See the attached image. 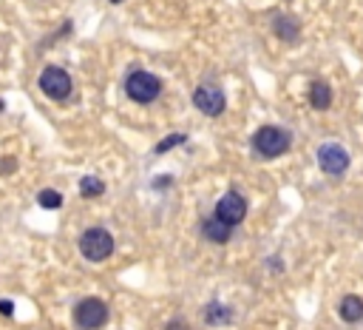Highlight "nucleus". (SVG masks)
<instances>
[{"label": "nucleus", "mask_w": 363, "mask_h": 330, "mask_svg": "<svg viewBox=\"0 0 363 330\" xmlns=\"http://www.w3.org/2000/svg\"><path fill=\"white\" fill-rule=\"evenodd\" d=\"M253 151L261 159H276V157L290 151V134L279 126H261L253 134Z\"/></svg>", "instance_id": "obj_1"}, {"label": "nucleus", "mask_w": 363, "mask_h": 330, "mask_svg": "<svg viewBox=\"0 0 363 330\" xmlns=\"http://www.w3.org/2000/svg\"><path fill=\"white\" fill-rule=\"evenodd\" d=\"M125 94H128L133 103L148 106V103H154V100L162 94V80H159L156 74H151V71L136 69V71H131L128 80H125Z\"/></svg>", "instance_id": "obj_2"}, {"label": "nucleus", "mask_w": 363, "mask_h": 330, "mask_svg": "<svg viewBox=\"0 0 363 330\" xmlns=\"http://www.w3.org/2000/svg\"><path fill=\"white\" fill-rule=\"evenodd\" d=\"M80 254L88 262H103L114 254V236L105 228H88L80 236Z\"/></svg>", "instance_id": "obj_3"}, {"label": "nucleus", "mask_w": 363, "mask_h": 330, "mask_svg": "<svg viewBox=\"0 0 363 330\" xmlns=\"http://www.w3.org/2000/svg\"><path fill=\"white\" fill-rule=\"evenodd\" d=\"M108 322V305L100 296H85L74 305V324L80 330H100Z\"/></svg>", "instance_id": "obj_4"}, {"label": "nucleus", "mask_w": 363, "mask_h": 330, "mask_svg": "<svg viewBox=\"0 0 363 330\" xmlns=\"http://www.w3.org/2000/svg\"><path fill=\"white\" fill-rule=\"evenodd\" d=\"M74 89V82H71V74L60 66H45L43 74H40V92L45 97H52V100H66Z\"/></svg>", "instance_id": "obj_5"}, {"label": "nucleus", "mask_w": 363, "mask_h": 330, "mask_svg": "<svg viewBox=\"0 0 363 330\" xmlns=\"http://www.w3.org/2000/svg\"><path fill=\"white\" fill-rule=\"evenodd\" d=\"M213 217L221 220L224 225L236 228V225L244 222V217H247V199H244L239 191H227V194L216 202V214H213Z\"/></svg>", "instance_id": "obj_6"}, {"label": "nucleus", "mask_w": 363, "mask_h": 330, "mask_svg": "<svg viewBox=\"0 0 363 330\" xmlns=\"http://www.w3.org/2000/svg\"><path fill=\"white\" fill-rule=\"evenodd\" d=\"M318 165H321L324 174L341 177V174H346V168H349V154H346V148L338 145V143H324L321 148H318Z\"/></svg>", "instance_id": "obj_7"}, {"label": "nucleus", "mask_w": 363, "mask_h": 330, "mask_svg": "<svg viewBox=\"0 0 363 330\" xmlns=\"http://www.w3.org/2000/svg\"><path fill=\"white\" fill-rule=\"evenodd\" d=\"M193 106H196L202 114H207V117H218V114L227 108V97H224V92L216 89V86H199V89L193 92Z\"/></svg>", "instance_id": "obj_8"}, {"label": "nucleus", "mask_w": 363, "mask_h": 330, "mask_svg": "<svg viewBox=\"0 0 363 330\" xmlns=\"http://www.w3.org/2000/svg\"><path fill=\"white\" fill-rule=\"evenodd\" d=\"M272 29H276V34L284 40V43H295V40L301 37V23L292 15H279L276 20H272Z\"/></svg>", "instance_id": "obj_9"}, {"label": "nucleus", "mask_w": 363, "mask_h": 330, "mask_svg": "<svg viewBox=\"0 0 363 330\" xmlns=\"http://www.w3.org/2000/svg\"><path fill=\"white\" fill-rule=\"evenodd\" d=\"M202 234H205V239H207V242L224 245V242H230L233 228H230V225H224V222H221V220H216V217H210V220H205V222H202Z\"/></svg>", "instance_id": "obj_10"}, {"label": "nucleus", "mask_w": 363, "mask_h": 330, "mask_svg": "<svg viewBox=\"0 0 363 330\" xmlns=\"http://www.w3.org/2000/svg\"><path fill=\"white\" fill-rule=\"evenodd\" d=\"M309 106L315 108V111H327L329 106H332V89L327 86L324 80H315L312 86H309Z\"/></svg>", "instance_id": "obj_11"}, {"label": "nucleus", "mask_w": 363, "mask_h": 330, "mask_svg": "<svg viewBox=\"0 0 363 330\" xmlns=\"http://www.w3.org/2000/svg\"><path fill=\"white\" fill-rule=\"evenodd\" d=\"M341 319L349 322V324L360 322L363 319V299L360 296H343V302H341Z\"/></svg>", "instance_id": "obj_12"}, {"label": "nucleus", "mask_w": 363, "mask_h": 330, "mask_svg": "<svg viewBox=\"0 0 363 330\" xmlns=\"http://www.w3.org/2000/svg\"><path fill=\"white\" fill-rule=\"evenodd\" d=\"M205 316H207L210 324H230L233 310H230V308H224V305H218V302H213V305L205 310Z\"/></svg>", "instance_id": "obj_13"}, {"label": "nucleus", "mask_w": 363, "mask_h": 330, "mask_svg": "<svg viewBox=\"0 0 363 330\" xmlns=\"http://www.w3.org/2000/svg\"><path fill=\"white\" fill-rule=\"evenodd\" d=\"M105 191V182L100 177H82L80 180V194L88 196V199H94V196H103Z\"/></svg>", "instance_id": "obj_14"}, {"label": "nucleus", "mask_w": 363, "mask_h": 330, "mask_svg": "<svg viewBox=\"0 0 363 330\" xmlns=\"http://www.w3.org/2000/svg\"><path fill=\"white\" fill-rule=\"evenodd\" d=\"M37 202L43 205V208L57 211L60 205H63V194H60V191H54V188H43V191L37 194Z\"/></svg>", "instance_id": "obj_15"}, {"label": "nucleus", "mask_w": 363, "mask_h": 330, "mask_svg": "<svg viewBox=\"0 0 363 330\" xmlns=\"http://www.w3.org/2000/svg\"><path fill=\"white\" fill-rule=\"evenodd\" d=\"M188 137L185 134H170V137H165L159 145H156V154H165V151H170V148H176V145H182Z\"/></svg>", "instance_id": "obj_16"}, {"label": "nucleus", "mask_w": 363, "mask_h": 330, "mask_svg": "<svg viewBox=\"0 0 363 330\" xmlns=\"http://www.w3.org/2000/svg\"><path fill=\"white\" fill-rule=\"evenodd\" d=\"M165 330H191V324L185 319H173V322L165 324Z\"/></svg>", "instance_id": "obj_17"}, {"label": "nucleus", "mask_w": 363, "mask_h": 330, "mask_svg": "<svg viewBox=\"0 0 363 330\" xmlns=\"http://www.w3.org/2000/svg\"><path fill=\"white\" fill-rule=\"evenodd\" d=\"M0 313H3V316H12V313H15V302L0 299Z\"/></svg>", "instance_id": "obj_18"}, {"label": "nucleus", "mask_w": 363, "mask_h": 330, "mask_svg": "<svg viewBox=\"0 0 363 330\" xmlns=\"http://www.w3.org/2000/svg\"><path fill=\"white\" fill-rule=\"evenodd\" d=\"M111 3H122V0H111Z\"/></svg>", "instance_id": "obj_19"}, {"label": "nucleus", "mask_w": 363, "mask_h": 330, "mask_svg": "<svg viewBox=\"0 0 363 330\" xmlns=\"http://www.w3.org/2000/svg\"><path fill=\"white\" fill-rule=\"evenodd\" d=\"M0 111H3V103H0Z\"/></svg>", "instance_id": "obj_20"}]
</instances>
